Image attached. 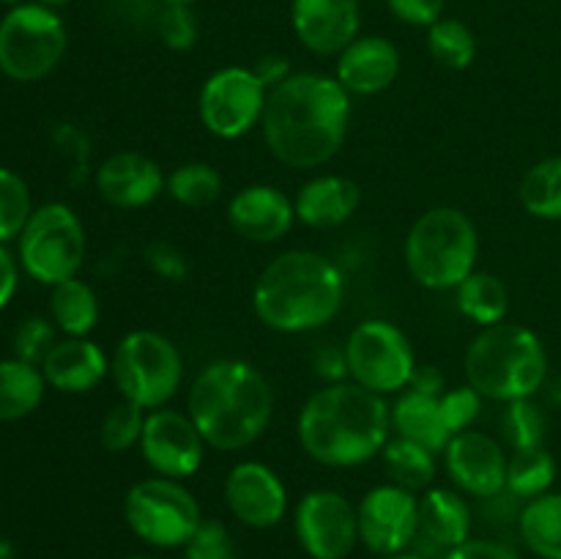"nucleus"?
<instances>
[{
    "label": "nucleus",
    "instance_id": "1",
    "mask_svg": "<svg viewBox=\"0 0 561 559\" xmlns=\"http://www.w3.org/2000/svg\"><path fill=\"white\" fill-rule=\"evenodd\" d=\"M351 93L337 77L294 71L268 91L261 132L268 153L290 170H318L345 146Z\"/></svg>",
    "mask_w": 561,
    "mask_h": 559
},
{
    "label": "nucleus",
    "instance_id": "2",
    "mask_svg": "<svg viewBox=\"0 0 561 559\" xmlns=\"http://www.w3.org/2000/svg\"><path fill=\"white\" fill-rule=\"evenodd\" d=\"M301 449L329 469L367 464L392 438V406L356 381L323 384L296 420Z\"/></svg>",
    "mask_w": 561,
    "mask_h": 559
},
{
    "label": "nucleus",
    "instance_id": "3",
    "mask_svg": "<svg viewBox=\"0 0 561 559\" xmlns=\"http://www.w3.org/2000/svg\"><path fill=\"white\" fill-rule=\"evenodd\" d=\"M186 414L208 447L239 453L252 447L272 425L274 389L252 362L217 360L192 381Z\"/></svg>",
    "mask_w": 561,
    "mask_h": 559
},
{
    "label": "nucleus",
    "instance_id": "4",
    "mask_svg": "<svg viewBox=\"0 0 561 559\" xmlns=\"http://www.w3.org/2000/svg\"><path fill=\"white\" fill-rule=\"evenodd\" d=\"M345 301V277L316 250H285L257 277L252 310L263 327L301 334L332 321Z\"/></svg>",
    "mask_w": 561,
    "mask_h": 559
},
{
    "label": "nucleus",
    "instance_id": "5",
    "mask_svg": "<svg viewBox=\"0 0 561 559\" xmlns=\"http://www.w3.org/2000/svg\"><path fill=\"white\" fill-rule=\"evenodd\" d=\"M466 384L485 400L513 403L535 398L548 376V351L540 334L524 323H493L480 329L463 356Z\"/></svg>",
    "mask_w": 561,
    "mask_h": 559
},
{
    "label": "nucleus",
    "instance_id": "6",
    "mask_svg": "<svg viewBox=\"0 0 561 559\" xmlns=\"http://www.w3.org/2000/svg\"><path fill=\"white\" fill-rule=\"evenodd\" d=\"M405 269L427 290H455L480 258V233L463 208L436 206L414 219L403 244Z\"/></svg>",
    "mask_w": 561,
    "mask_h": 559
},
{
    "label": "nucleus",
    "instance_id": "7",
    "mask_svg": "<svg viewBox=\"0 0 561 559\" xmlns=\"http://www.w3.org/2000/svg\"><path fill=\"white\" fill-rule=\"evenodd\" d=\"M110 376L121 400L146 411L164 409L184 381V360L168 334L153 329H131L118 340L110 356Z\"/></svg>",
    "mask_w": 561,
    "mask_h": 559
},
{
    "label": "nucleus",
    "instance_id": "8",
    "mask_svg": "<svg viewBox=\"0 0 561 559\" xmlns=\"http://www.w3.org/2000/svg\"><path fill=\"white\" fill-rule=\"evenodd\" d=\"M85 250V228L66 203H44L33 208L20 233V266L49 288L80 274Z\"/></svg>",
    "mask_w": 561,
    "mask_h": 559
},
{
    "label": "nucleus",
    "instance_id": "9",
    "mask_svg": "<svg viewBox=\"0 0 561 559\" xmlns=\"http://www.w3.org/2000/svg\"><path fill=\"white\" fill-rule=\"evenodd\" d=\"M124 518L129 529L153 548H184L203 524L195 493L181 480L159 475L129 488Z\"/></svg>",
    "mask_w": 561,
    "mask_h": 559
},
{
    "label": "nucleus",
    "instance_id": "10",
    "mask_svg": "<svg viewBox=\"0 0 561 559\" xmlns=\"http://www.w3.org/2000/svg\"><path fill=\"white\" fill-rule=\"evenodd\" d=\"M66 53L64 20L44 3H20L0 20V71L14 82H38Z\"/></svg>",
    "mask_w": 561,
    "mask_h": 559
},
{
    "label": "nucleus",
    "instance_id": "11",
    "mask_svg": "<svg viewBox=\"0 0 561 559\" xmlns=\"http://www.w3.org/2000/svg\"><path fill=\"white\" fill-rule=\"evenodd\" d=\"M348 376L376 395H400L416 373V354L409 334L387 318L356 323L345 343Z\"/></svg>",
    "mask_w": 561,
    "mask_h": 559
},
{
    "label": "nucleus",
    "instance_id": "12",
    "mask_svg": "<svg viewBox=\"0 0 561 559\" xmlns=\"http://www.w3.org/2000/svg\"><path fill=\"white\" fill-rule=\"evenodd\" d=\"M268 88L252 66H225L206 77L197 96L203 126L219 140H239L261 126Z\"/></svg>",
    "mask_w": 561,
    "mask_h": 559
},
{
    "label": "nucleus",
    "instance_id": "13",
    "mask_svg": "<svg viewBox=\"0 0 561 559\" xmlns=\"http://www.w3.org/2000/svg\"><path fill=\"white\" fill-rule=\"evenodd\" d=\"M294 532L310 559H348L359 543V515L340 491L316 488L296 504Z\"/></svg>",
    "mask_w": 561,
    "mask_h": 559
},
{
    "label": "nucleus",
    "instance_id": "14",
    "mask_svg": "<svg viewBox=\"0 0 561 559\" xmlns=\"http://www.w3.org/2000/svg\"><path fill=\"white\" fill-rule=\"evenodd\" d=\"M137 447H140L142 460L151 466L153 475L184 482L201 471L208 444L186 411L164 406V409L146 414V425H142Z\"/></svg>",
    "mask_w": 561,
    "mask_h": 559
},
{
    "label": "nucleus",
    "instance_id": "15",
    "mask_svg": "<svg viewBox=\"0 0 561 559\" xmlns=\"http://www.w3.org/2000/svg\"><path fill=\"white\" fill-rule=\"evenodd\" d=\"M359 543L373 554L392 557L403 554L420 532V497L414 491L387 482L362 497L359 507Z\"/></svg>",
    "mask_w": 561,
    "mask_h": 559
},
{
    "label": "nucleus",
    "instance_id": "16",
    "mask_svg": "<svg viewBox=\"0 0 561 559\" xmlns=\"http://www.w3.org/2000/svg\"><path fill=\"white\" fill-rule=\"evenodd\" d=\"M507 464L502 442L491 433L469 427L455 433L444 449V469L460 493L474 499H496L507 493Z\"/></svg>",
    "mask_w": 561,
    "mask_h": 559
},
{
    "label": "nucleus",
    "instance_id": "17",
    "mask_svg": "<svg viewBox=\"0 0 561 559\" xmlns=\"http://www.w3.org/2000/svg\"><path fill=\"white\" fill-rule=\"evenodd\" d=\"M225 504L239 524L250 529H272L288 510V488L272 466L241 460L225 477Z\"/></svg>",
    "mask_w": 561,
    "mask_h": 559
},
{
    "label": "nucleus",
    "instance_id": "18",
    "mask_svg": "<svg viewBox=\"0 0 561 559\" xmlns=\"http://www.w3.org/2000/svg\"><path fill=\"white\" fill-rule=\"evenodd\" d=\"M290 25L312 55L337 58L359 36V0H290Z\"/></svg>",
    "mask_w": 561,
    "mask_h": 559
},
{
    "label": "nucleus",
    "instance_id": "19",
    "mask_svg": "<svg viewBox=\"0 0 561 559\" xmlns=\"http://www.w3.org/2000/svg\"><path fill=\"white\" fill-rule=\"evenodd\" d=\"M168 175L140 151H115L93 173L99 197L113 208H146L164 192Z\"/></svg>",
    "mask_w": 561,
    "mask_h": 559
},
{
    "label": "nucleus",
    "instance_id": "20",
    "mask_svg": "<svg viewBox=\"0 0 561 559\" xmlns=\"http://www.w3.org/2000/svg\"><path fill=\"white\" fill-rule=\"evenodd\" d=\"M228 223L241 239L274 244L290 233L296 223L294 201L274 184H250L228 203Z\"/></svg>",
    "mask_w": 561,
    "mask_h": 559
},
{
    "label": "nucleus",
    "instance_id": "21",
    "mask_svg": "<svg viewBox=\"0 0 561 559\" xmlns=\"http://www.w3.org/2000/svg\"><path fill=\"white\" fill-rule=\"evenodd\" d=\"M400 75V49L392 38L356 36L343 53L337 55L334 77L351 96H376L392 88Z\"/></svg>",
    "mask_w": 561,
    "mask_h": 559
},
{
    "label": "nucleus",
    "instance_id": "22",
    "mask_svg": "<svg viewBox=\"0 0 561 559\" xmlns=\"http://www.w3.org/2000/svg\"><path fill=\"white\" fill-rule=\"evenodd\" d=\"M42 373L47 387L66 395H82L96 389L107 378L110 360L102 345L93 343L91 338H64L42 362Z\"/></svg>",
    "mask_w": 561,
    "mask_h": 559
},
{
    "label": "nucleus",
    "instance_id": "23",
    "mask_svg": "<svg viewBox=\"0 0 561 559\" xmlns=\"http://www.w3.org/2000/svg\"><path fill=\"white\" fill-rule=\"evenodd\" d=\"M471 526H474V515H471L469 502H466L458 488L436 486L427 488L420 497V532H416V540L425 543V548L442 554V559L453 548L471 540Z\"/></svg>",
    "mask_w": 561,
    "mask_h": 559
},
{
    "label": "nucleus",
    "instance_id": "24",
    "mask_svg": "<svg viewBox=\"0 0 561 559\" xmlns=\"http://www.w3.org/2000/svg\"><path fill=\"white\" fill-rule=\"evenodd\" d=\"M362 203L356 181L337 173L312 175L294 197L296 223L312 230H332L348 223Z\"/></svg>",
    "mask_w": 561,
    "mask_h": 559
},
{
    "label": "nucleus",
    "instance_id": "25",
    "mask_svg": "<svg viewBox=\"0 0 561 559\" xmlns=\"http://www.w3.org/2000/svg\"><path fill=\"white\" fill-rule=\"evenodd\" d=\"M392 431L394 436L422 444L433 453H444L455 436L444 414L442 395H427L411 387L403 389L392 403Z\"/></svg>",
    "mask_w": 561,
    "mask_h": 559
},
{
    "label": "nucleus",
    "instance_id": "26",
    "mask_svg": "<svg viewBox=\"0 0 561 559\" xmlns=\"http://www.w3.org/2000/svg\"><path fill=\"white\" fill-rule=\"evenodd\" d=\"M49 318L66 338H88L99 323V296L85 280L71 277L49 290Z\"/></svg>",
    "mask_w": 561,
    "mask_h": 559
},
{
    "label": "nucleus",
    "instance_id": "27",
    "mask_svg": "<svg viewBox=\"0 0 561 559\" xmlns=\"http://www.w3.org/2000/svg\"><path fill=\"white\" fill-rule=\"evenodd\" d=\"M44 389L47 381L42 367L16 356L0 360V422H14L33 414L42 406Z\"/></svg>",
    "mask_w": 561,
    "mask_h": 559
},
{
    "label": "nucleus",
    "instance_id": "28",
    "mask_svg": "<svg viewBox=\"0 0 561 559\" xmlns=\"http://www.w3.org/2000/svg\"><path fill=\"white\" fill-rule=\"evenodd\" d=\"M524 546L540 559H561V491L529 499L518 515Z\"/></svg>",
    "mask_w": 561,
    "mask_h": 559
},
{
    "label": "nucleus",
    "instance_id": "29",
    "mask_svg": "<svg viewBox=\"0 0 561 559\" xmlns=\"http://www.w3.org/2000/svg\"><path fill=\"white\" fill-rule=\"evenodd\" d=\"M455 301L458 310L463 312L469 321L485 329L493 323H502L510 310V290L502 283V277L491 272H471L463 283L455 288Z\"/></svg>",
    "mask_w": 561,
    "mask_h": 559
},
{
    "label": "nucleus",
    "instance_id": "30",
    "mask_svg": "<svg viewBox=\"0 0 561 559\" xmlns=\"http://www.w3.org/2000/svg\"><path fill=\"white\" fill-rule=\"evenodd\" d=\"M383 469L392 477L394 486L405 488V491H427L433 488V480H436V453L422 444L409 442L403 436H392L387 442V447L381 449Z\"/></svg>",
    "mask_w": 561,
    "mask_h": 559
},
{
    "label": "nucleus",
    "instance_id": "31",
    "mask_svg": "<svg viewBox=\"0 0 561 559\" xmlns=\"http://www.w3.org/2000/svg\"><path fill=\"white\" fill-rule=\"evenodd\" d=\"M526 214L546 223H561V157H546L531 164L518 186Z\"/></svg>",
    "mask_w": 561,
    "mask_h": 559
},
{
    "label": "nucleus",
    "instance_id": "32",
    "mask_svg": "<svg viewBox=\"0 0 561 559\" xmlns=\"http://www.w3.org/2000/svg\"><path fill=\"white\" fill-rule=\"evenodd\" d=\"M557 482V458L546 447L515 449L507 464V493L513 499H529L548 493Z\"/></svg>",
    "mask_w": 561,
    "mask_h": 559
},
{
    "label": "nucleus",
    "instance_id": "33",
    "mask_svg": "<svg viewBox=\"0 0 561 559\" xmlns=\"http://www.w3.org/2000/svg\"><path fill=\"white\" fill-rule=\"evenodd\" d=\"M427 53L444 69L463 71L477 60V36L466 22L442 16L427 27Z\"/></svg>",
    "mask_w": 561,
    "mask_h": 559
},
{
    "label": "nucleus",
    "instance_id": "34",
    "mask_svg": "<svg viewBox=\"0 0 561 559\" xmlns=\"http://www.w3.org/2000/svg\"><path fill=\"white\" fill-rule=\"evenodd\" d=\"M164 192L184 208H206L222 195V175L208 162H184L168 175Z\"/></svg>",
    "mask_w": 561,
    "mask_h": 559
},
{
    "label": "nucleus",
    "instance_id": "35",
    "mask_svg": "<svg viewBox=\"0 0 561 559\" xmlns=\"http://www.w3.org/2000/svg\"><path fill=\"white\" fill-rule=\"evenodd\" d=\"M31 214L33 201L25 179L16 175L14 170L0 168V244H9L11 239H20Z\"/></svg>",
    "mask_w": 561,
    "mask_h": 559
},
{
    "label": "nucleus",
    "instance_id": "36",
    "mask_svg": "<svg viewBox=\"0 0 561 559\" xmlns=\"http://www.w3.org/2000/svg\"><path fill=\"white\" fill-rule=\"evenodd\" d=\"M504 436H507L510 447L515 449H535L546 447V433H548V420L542 414L540 406L531 398L526 400H513L507 403V411L502 417Z\"/></svg>",
    "mask_w": 561,
    "mask_h": 559
},
{
    "label": "nucleus",
    "instance_id": "37",
    "mask_svg": "<svg viewBox=\"0 0 561 559\" xmlns=\"http://www.w3.org/2000/svg\"><path fill=\"white\" fill-rule=\"evenodd\" d=\"M146 414L148 411L140 409V406L129 403V400H118L102 420V431H99L102 447L113 455L137 447L142 436V425H146Z\"/></svg>",
    "mask_w": 561,
    "mask_h": 559
},
{
    "label": "nucleus",
    "instance_id": "38",
    "mask_svg": "<svg viewBox=\"0 0 561 559\" xmlns=\"http://www.w3.org/2000/svg\"><path fill=\"white\" fill-rule=\"evenodd\" d=\"M153 31L159 42L173 53H186L197 42V20L192 5H164L153 16Z\"/></svg>",
    "mask_w": 561,
    "mask_h": 559
},
{
    "label": "nucleus",
    "instance_id": "39",
    "mask_svg": "<svg viewBox=\"0 0 561 559\" xmlns=\"http://www.w3.org/2000/svg\"><path fill=\"white\" fill-rule=\"evenodd\" d=\"M53 318L33 316L16 327L14 332V356L22 362H31V365L42 367V362L47 360V354L53 351V345L58 343L55 338Z\"/></svg>",
    "mask_w": 561,
    "mask_h": 559
},
{
    "label": "nucleus",
    "instance_id": "40",
    "mask_svg": "<svg viewBox=\"0 0 561 559\" xmlns=\"http://www.w3.org/2000/svg\"><path fill=\"white\" fill-rule=\"evenodd\" d=\"M184 559H239V551L222 521L203 518L201 529L184 546Z\"/></svg>",
    "mask_w": 561,
    "mask_h": 559
},
{
    "label": "nucleus",
    "instance_id": "41",
    "mask_svg": "<svg viewBox=\"0 0 561 559\" xmlns=\"http://www.w3.org/2000/svg\"><path fill=\"white\" fill-rule=\"evenodd\" d=\"M482 395L477 392L471 384H460V387H447V392L442 395L444 414H447L449 427L453 433H463L469 427H474L477 417L482 411Z\"/></svg>",
    "mask_w": 561,
    "mask_h": 559
},
{
    "label": "nucleus",
    "instance_id": "42",
    "mask_svg": "<svg viewBox=\"0 0 561 559\" xmlns=\"http://www.w3.org/2000/svg\"><path fill=\"white\" fill-rule=\"evenodd\" d=\"M146 258V266L151 269L157 277L168 280V283H184L190 277V261H186L184 252L179 250L170 241H151L142 252Z\"/></svg>",
    "mask_w": 561,
    "mask_h": 559
},
{
    "label": "nucleus",
    "instance_id": "43",
    "mask_svg": "<svg viewBox=\"0 0 561 559\" xmlns=\"http://www.w3.org/2000/svg\"><path fill=\"white\" fill-rule=\"evenodd\" d=\"M392 16L411 27H431L444 16L447 0H383Z\"/></svg>",
    "mask_w": 561,
    "mask_h": 559
},
{
    "label": "nucleus",
    "instance_id": "44",
    "mask_svg": "<svg viewBox=\"0 0 561 559\" xmlns=\"http://www.w3.org/2000/svg\"><path fill=\"white\" fill-rule=\"evenodd\" d=\"M312 367L316 376L327 384H340L348 378V356H345V345H323L316 356H312Z\"/></svg>",
    "mask_w": 561,
    "mask_h": 559
},
{
    "label": "nucleus",
    "instance_id": "45",
    "mask_svg": "<svg viewBox=\"0 0 561 559\" xmlns=\"http://www.w3.org/2000/svg\"><path fill=\"white\" fill-rule=\"evenodd\" d=\"M444 559H520L510 546L499 540H466L463 546L453 548Z\"/></svg>",
    "mask_w": 561,
    "mask_h": 559
},
{
    "label": "nucleus",
    "instance_id": "46",
    "mask_svg": "<svg viewBox=\"0 0 561 559\" xmlns=\"http://www.w3.org/2000/svg\"><path fill=\"white\" fill-rule=\"evenodd\" d=\"M252 69H255V75L261 77L263 85H266L268 91H272V88H277L279 82H285L290 75H294V71H290L288 58L279 53L263 55V58H257V64L252 66Z\"/></svg>",
    "mask_w": 561,
    "mask_h": 559
},
{
    "label": "nucleus",
    "instance_id": "47",
    "mask_svg": "<svg viewBox=\"0 0 561 559\" xmlns=\"http://www.w3.org/2000/svg\"><path fill=\"white\" fill-rule=\"evenodd\" d=\"M16 285H20V266H16V258L5 250V244H0V310L11 301V296L16 294Z\"/></svg>",
    "mask_w": 561,
    "mask_h": 559
},
{
    "label": "nucleus",
    "instance_id": "48",
    "mask_svg": "<svg viewBox=\"0 0 561 559\" xmlns=\"http://www.w3.org/2000/svg\"><path fill=\"white\" fill-rule=\"evenodd\" d=\"M409 387L420 389V392H427V395H444L447 392V378H444L436 367L422 365V367H416V373H414V378H411Z\"/></svg>",
    "mask_w": 561,
    "mask_h": 559
},
{
    "label": "nucleus",
    "instance_id": "49",
    "mask_svg": "<svg viewBox=\"0 0 561 559\" xmlns=\"http://www.w3.org/2000/svg\"><path fill=\"white\" fill-rule=\"evenodd\" d=\"M0 559H16L14 546L9 540H0Z\"/></svg>",
    "mask_w": 561,
    "mask_h": 559
},
{
    "label": "nucleus",
    "instance_id": "50",
    "mask_svg": "<svg viewBox=\"0 0 561 559\" xmlns=\"http://www.w3.org/2000/svg\"><path fill=\"white\" fill-rule=\"evenodd\" d=\"M383 559H431L425 557V554H392V557H383Z\"/></svg>",
    "mask_w": 561,
    "mask_h": 559
},
{
    "label": "nucleus",
    "instance_id": "51",
    "mask_svg": "<svg viewBox=\"0 0 561 559\" xmlns=\"http://www.w3.org/2000/svg\"><path fill=\"white\" fill-rule=\"evenodd\" d=\"M159 3H164V5H195L197 0H159Z\"/></svg>",
    "mask_w": 561,
    "mask_h": 559
},
{
    "label": "nucleus",
    "instance_id": "52",
    "mask_svg": "<svg viewBox=\"0 0 561 559\" xmlns=\"http://www.w3.org/2000/svg\"><path fill=\"white\" fill-rule=\"evenodd\" d=\"M38 3H44V5H64V3H69V0H38Z\"/></svg>",
    "mask_w": 561,
    "mask_h": 559
},
{
    "label": "nucleus",
    "instance_id": "53",
    "mask_svg": "<svg viewBox=\"0 0 561 559\" xmlns=\"http://www.w3.org/2000/svg\"><path fill=\"white\" fill-rule=\"evenodd\" d=\"M0 3H5V5H20L22 0H0Z\"/></svg>",
    "mask_w": 561,
    "mask_h": 559
},
{
    "label": "nucleus",
    "instance_id": "54",
    "mask_svg": "<svg viewBox=\"0 0 561 559\" xmlns=\"http://www.w3.org/2000/svg\"><path fill=\"white\" fill-rule=\"evenodd\" d=\"M126 559H151V557H142V554H135V557H126Z\"/></svg>",
    "mask_w": 561,
    "mask_h": 559
}]
</instances>
